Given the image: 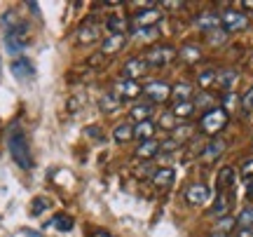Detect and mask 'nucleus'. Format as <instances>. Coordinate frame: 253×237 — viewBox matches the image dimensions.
Returning <instances> with one entry per match:
<instances>
[{"instance_id": "obj_13", "label": "nucleus", "mask_w": 253, "mask_h": 237, "mask_svg": "<svg viewBox=\"0 0 253 237\" xmlns=\"http://www.w3.org/2000/svg\"><path fill=\"white\" fill-rule=\"evenodd\" d=\"M113 92L118 94L120 99H136L138 94H141V85L138 80H129V78H118L115 85H113Z\"/></svg>"}, {"instance_id": "obj_36", "label": "nucleus", "mask_w": 253, "mask_h": 237, "mask_svg": "<svg viewBox=\"0 0 253 237\" xmlns=\"http://www.w3.org/2000/svg\"><path fill=\"white\" fill-rule=\"evenodd\" d=\"M207 40H209V43H213V45H223V43L227 40V33L223 31V28H220V31H213V33H209Z\"/></svg>"}, {"instance_id": "obj_35", "label": "nucleus", "mask_w": 253, "mask_h": 237, "mask_svg": "<svg viewBox=\"0 0 253 237\" xmlns=\"http://www.w3.org/2000/svg\"><path fill=\"white\" fill-rule=\"evenodd\" d=\"M52 226L59 230H63V233H68V230L73 228V219L71 216H66V214H59V216H54L52 219Z\"/></svg>"}, {"instance_id": "obj_20", "label": "nucleus", "mask_w": 253, "mask_h": 237, "mask_svg": "<svg viewBox=\"0 0 253 237\" xmlns=\"http://www.w3.org/2000/svg\"><path fill=\"white\" fill-rule=\"evenodd\" d=\"M145 71H148L145 61L141 59V56H134V59H129V61L125 64L122 75H125V78H129V80H138V78H143Z\"/></svg>"}, {"instance_id": "obj_4", "label": "nucleus", "mask_w": 253, "mask_h": 237, "mask_svg": "<svg viewBox=\"0 0 253 237\" xmlns=\"http://www.w3.org/2000/svg\"><path fill=\"white\" fill-rule=\"evenodd\" d=\"M28 45V26L19 21L14 28L5 31V52L7 54H21Z\"/></svg>"}, {"instance_id": "obj_37", "label": "nucleus", "mask_w": 253, "mask_h": 237, "mask_svg": "<svg viewBox=\"0 0 253 237\" xmlns=\"http://www.w3.org/2000/svg\"><path fill=\"white\" fill-rule=\"evenodd\" d=\"M47 207H49V202L42 200V197H36V200H33V204H31V214H33V216H38V214H40V211H45Z\"/></svg>"}, {"instance_id": "obj_33", "label": "nucleus", "mask_w": 253, "mask_h": 237, "mask_svg": "<svg viewBox=\"0 0 253 237\" xmlns=\"http://www.w3.org/2000/svg\"><path fill=\"white\" fill-rule=\"evenodd\" d=\"M171 134H173L171 139L176 141V143H185V141H188V139L192 137V134H195V129L190 127V125H183V122H181V125H178V127L173 129Z\"/></svg>"}, {"instance_id": "obj_39", "label": "nucleus", "mask_w": 253, "mask_h": 237, "mask_svg": "<svg viewBox=\"0 0 253 237\" xmlns=\"http://www.w3.org/2000/svg\"><path fill=\"white\" fill-rule=\"evenodd\" d=\"M160 7H173V9H183L185 7V2H178V0H164Z\"/></svg>"}, {"instance_id": "obj_10", "label": "nucleus", "mask_w": 253, "mask_h": 237, "mask_svg": "<svg viewBox=\"0 0 253 237\" xmlns=\"http://www.w3.org/2000/svg\"><path fill=\"white\" fill-rule=\"evenodd\" d=\"M99 36H101V24L94 17H87L78 28V43L80 45H91V43L99 40Z\"/></svg>"}, {"instance_id": "obj_11", "label": "nucleus", "mask_w": 253, "mask_h": 237, "mask_svg": "<svg viewBox=\"0 0 253 237\" xmlns=\"http://www.w3.org/2000/svg\"><path fill=\"white\" fill-rule=\"evenodd\" d=\"M232 202H235V192H216V197L209 207V216H213V219L227 216L232 209Z\"/></svg>"}, {"instance_id": "obj_24", "label": "nucleus", "mask_w": 253, "mask_h": 237, "mask_svg": "<svg viewBox=\"0 0 253 237\" xmlns=\"http://www.w3.org/2000/svg\"><path fill=\"white\" fill-rule=\"evenodd\" d=\"M192 94H195V87L190 82L181 80L171 85V99L173 101H192Z\"/></svg>"}, {"instance_id": "obj_15", "label": "nucleus", "mask_w": 253, "mask_h": 237, "mask_svg": "<svg viewBox=\"0 0 253 237\" xmlns=\"http://www.w3.org/2000/svg\"><path fill=\"white\" fill-rule=\"evenodd\" d=\"M227 148V141L220 137H213L211 141H207V146H204V150H202V160L204 162H213V160H218V157L225 153Z\"/></svg>"}, {"instance_id": "obj_19", "label": "nucleus", "mask_w": 253, "mask_h": 237, "mask_svg": "<svg viewBox=\"0 0 253 237\" xmlns=\"http://www.w3.org/2000/svg\"><path fill=\"white\" fill-rule=\"evenodd\" d=\"M126 47V36H106L101 40V54H118L120 49H125Z\"/></svg>"}, {"instance_id": "obj_16", "label": "nucleus", "mask_w": 253, "mask_h": 237, "mask_svg": "<svg viewBox=\"0 0 253 237\" xmlns=\"http://www.w3.org/2000/svg\"><path fill=\"white\" fill-rule=\"evenodd\" d=\"M9 68H12V75H14L19 82L33 80V75H36V68H33V64H31L28 59H21V56H19V59H14Z\"/></svg>"}, {"instance_id": "obj_9", "label": "nucleus", "mask_w": 253, "mask_h": 237, "mask_svg": "<svg viewBox=\"0 0 253 237\" xmlns=\"http://www.w3.org/2000/svg\"><path fill=\"white\" fill-rule=\"evenodd\" d=\"M192 28H197V31H202L204 36H209V33H213V31H220V14L218 12H211V9H207V12H199L197 17L192 19Z\"/></svg>"}, {"instance_id": "obj_26", "label": "nucleus", "mask_w": 253, "mask_h": 237, "mask_svg": "<svg viewBox=\"0 0 253 237\" xmlns=\"http://www.w3.org/2000/svg\"><path fill=\"white\" fill-rule=\"evenodd\" d=\"M113 141H118V143L134 141V122H120L118 127L113 129Z\"/></svg>"}, {"instance_id": "obj_6", "label": "nucleus", "mask_w": 253, "mask_h": 237, "mask_svg": "<svg viewBox=\"0 0 253 237\" xmlns=\"http://www.w3.org/2000/svg\"><path fill=\"white\" fill-rule=\"evenodd\" d=\"M249 17L239 9H223L220 12V26L225 33H239V31H246L249 28Z\"/></svg>"}, {"instance_id": "obj_12", "label": "nucleus", "mask_w": 253, "mask_h": 237, "mask_svg": "<svg viewBox=\"0 0 253 237\" xmlns=\"http://www.w3.org/2000/svg\"><path fill=\"white\" fill-rule=\"evenodd\" d=\"M237 82H239V71H237V68H230V66H225V68L216 71V82H213V87H218L220 92L230 94V92L235 90Z\"/></svg>"}, {"instance_id": "obj_17", "label": "nucleus", "mask_w": 253, "mask_h": 237, "mask_svg": "<svg viewBox=\"0 0 253 237\" xmlns=\"http://www.w3.org/2000/svg\"><path fill=\"white\" fill-rule=\"evenodd\" d=\"M155 132H157L155 120L134 122V141H138V143H143V141H150V139H155Z\"/></svg>"}, {"instance_id": "obj_31", "label": "nucleus", "mask_w": 253, "mask_h": 237, "mask_svg": "<svg viewBox=\"0 0 253 237\" xmlns=\"http://www.w3.org/2000/svg\"><path fill=\"white\" fill-rule=\"evenodd\" d=\"M169 110H171L178 120H183V118H190V115L195 113V103H192V101H173Z\"/></svg>"}, {"instance_id": "obj_32", "label": "nucleus", "mask_w": 253, "mask_h": 237, "mask_svg": "<svg viewBox=\"0 0 253 237\" xmlns=\"http://www.w3.org/2000/svg\"><path fill=\"white\" fill-rule=\"evenodd\" d=\"M216 71L218 68H204V71L197 73V85L202 87V92H207L209 87H213V82H216Z\"/></svg>"}, {"instance_id": "obj_14", "label": "nucleus", "mask_w": 253, "mask_h": 237, "mask_svg": "<svg viewBox=\"0 0 253 237\" xmlns=\"http://www.w3.org/2000/svg\"><path fill=\"white\" fill-rule=\"evenodd\" d=\"M237 188V169L235 167H223L216 179V192H235Z\"/></svg>"}, {"instance_id": "obj_21", "label": "nucleus", "mask_w": 253, "mask_h": 237, "mask_svg": "<svg viewBox=\"0 0 253 237\" xmlns=\"http://www.w3.org/2000/svg\"><path fill=\"white\" fill-rule=\"evenodd\" d=\"M178 56H181L183 64H197L199 59H202V47L195 45V43H185V45H181V49H178Z\"/></svg>"}, {"instance_id": "obj_30", "label": "nucleus", "mask_w": 253, "mask_h": 237, "mask_svg": "<svg viewBox=\"0 0 253 237\" xmlns=\"http://www.w3.org/2000/svg\"><path fill=\"white\" fill-rule=\"evenodd\" d=\"M129 115H131V120H136V122L153 120V103H134Z\"/></svg>"}, {"instance_id": "obj_41", "label": "nucleus", "mask_w": 253, "mask_h": 237, "mask_svg": "<svg viewBox=\"0 0 253 237\" xmlns=\"http://www.w3.org/2000/svg\"><path fill=\"white\" fill-rule=\"evenodd\" d=\"M235 237H253V230H237Z\"/></svg>"}, {"instance_id": "obj_40", "label": "nucleus", "mask_w": 253, "mask_h": 237, "mask_svg": "<svg viewBox=\"0 0 253 237\" xmlns=\"http://www.w3.org/2000/svg\"><path fill=\"white\" fill-rule=\"evenodd\" d=\"M89 237H118V235H113V233H108V230H91Z\"/></svg>"}, {"instance_id": "obj_8", "label": "nucleus", "mask_w": 253, "mask_h": 237, "mask_svg": "<svg viewBox=\"0 0 253 237\" xmlns=\"http://www.w3.org/2000/svg\"><path fill=\"white\" fill-rule=\"evenodd\" d=\"M185 202H188L190 207H204L211 202V190H209L207 183H190L188 188H185Z\"/></svg>"}, {"instance_id": "obj_25", "label": "nucleus", "mask_w": 253, "mask_h": 237, "mask_svg": "<svg viewBox=\"0 0 253 237\" xmlns=\"http://www.w3.org/2000/svg\"><path fill=\"white\" fill-rule=\"evenodd\" d=\"M106 26H108V31L113 33V36H126V31H131V24H129V19L126 17H108V21H106Z\"/></svg>"}, {"instance_id": "obj_28", "label": "nucleus", "mask_w": 253, "mask_h": 237, "mask_svg": "<svg viewBox=\"0 0 253 237\" xmlns=\"http://www.w3.org/2000/svg\"><path fill=\"white\" fill-rule=\"evenodd\" d=\"M155 125H157V127H162V129H167V132H173V129L181 125V120L176 118L171 110H162V113L157 115V120H155Z\"/></svg>"}, {"instance_id": "obj_27", "label": "nucleus", "mask_w": 253, "mask_h": 237, "mask_svg": "<svg viewBox=\"0 0 253 237\" xmlns=\"http://www.w3.org/2000/svg\"><path fill=\"white\" fill-rule=\"evenodd\" d=\"M192 103H195V108L204 110V113H209V110L218 108V106H216V96H213L211 92H199L197 96L192 99Z\"/></svg>"}, {"instance_id": "obj_5", "label": "nucleus", "mask_w": 253, "mask_h": 237, "mask_svg": "<svg viewBox=\"0 0 253 237\" xmlns=\"http://www.w3.org/2000/svg\"><path fill=\"white\" fill-rule=\"evenodd\" d=\"M160 19H162V7H157V5H148L145 9H138L134 17L129 19V24H131V31H138V28H153L160 24Z\"/></svg>"}, {"instance_id": "obj_43", "label": "nucleus", "mask_w": 253, "mask_h": 237, "mask_svg": "<svg viewBox=\"0 0 253 237\" xmlns=\"http://www.w3.org/2000/svg\"><path fill=\"white\" fill-rule=\"evenodd\" d=\"M242 5H244V7H249V9H253V0H244Z\"/></svg>"}, {"instance_id": "obj_34", "label": "nucleus", "mask_w": 253, "mask_h": 237, "mask_svg": "<svg viewBox=\"0 0 253 237\" xmlns=\"http://www.w3.org/2000/svg\"><path fill=\"white\" fill-rule=\"evenodd\" d=\"M239 106H242V113H244V115H251L253 113V85L244 92V96L239 99Z\"/></svg>"}, {"instance_id": "obj_42", "label": "nucleus", "mask_w": 253, "mask_h": 237, "mask_svg": "<svg viewBox=\"0 0 253 237\" xmlns=\"http://www.w3.org/2000/svg\"><path fill=\"white\" fill-rule=\"evenodd\" d=\"M209 237H230V235H227V233H220V230H211Z\"/></svg>"}, {"instance_id": "obj_2", "label": "nucleus", "mask_w": 253, "mask_h": 237, "mask_svg": "<svg viewBox=\"0 0 253 237\" xmlns=\"http://www.w3.org/2000/svg\"><path fill=\"white\" fill-rule=\"evenodd\" d=\"M178 56V49L173 45H167V43H160V45H153L150 49H145L143 52V59L145 66L148 68H164V66H169Z\"/></svg>"}, {"instance_id": "obj_7", "label": "nucleus", "mask_w": 253, "mask_h": 237, "mask_svg": "<svg viewBox=\"0 0 253 237\" xmlns=\"http://www.w3.org/2000/svg\"><path fill=\"white\" fill-rule=\"evenodd\" d=\"M141 92L153 103H164V101L171 99V85L164 80H148L145 85H141Z\"/></svg>"}, {"instance_id": "obj_3", "label": "nucleus", "mask_w": 253, "mask_h": 237, "mask_svg": "<svg viewBox=\"0 0 253 237\" xmlns=\"http://www.w3.org/2000/svg\"><path fill=\"white\" fill-rule=\"evenodd\" d=\"M227 122H230L227 110L225 108H213V110H209V113L202 115V120H199V129H202L204 134L216 137V134H220V132L227 127Z\"/></svg>"}, {"instance_id": "obj_23", "label": "nucleus", "mask_w": 253, "mask_h": 237, "mask_svg": "<svg viewBox=\"0 0 253 237\" xmlns=\"http://www.w3.org/2000/svg\"><path fill=\"white\" fill-rule=\"evenodd\" d=\"M157 153H160V141L150 139V141H143V143H138V146H136L134 155L138 157V160H153Z\"/></svg>"}, {"instance_id": "obj_29", "label": "nucleus", "mask_w": 253, "mask_h": 237, "mask_svg": "<svg viewBox=\"0 0 253 237\" xmlns=\"http://www.w3.org/2000/svg\"><path fill=\"white\" fill-rule=\"evenodd\" d=\"M237 230H253V204H246L244 209L235 216Z\"/></svg>"}, {"instance_id": "obj_18", "label": "nucleus", "mask_w": 253, "mask_h": 237, "mask_svg": "<svg viewBox=\"0 0 253 237\" xmlns=\"http://www.w3.org/2000/svg\"><path fill=\"white\" fill-rule=\"evenodd\" d=\"M173 179H176V172H173L171 167H160V169L153 172V183H155V188H160V190L171 188Z\"/></svg>"}, {"instance_id": "obj_38", "label": "nucleus", "mask_w": 253, "mask_h": 237, "mask_svg": "<svg viewBox=\"0 0 253 237\" xmlns=\"http://www.w3.org/2000/svg\"><path fill=\"white\" fill-rule=\"evenodd\" d=\"M239 172H242L244 179H253V157H249V160L242 162V169H239Z\"/></svg>"}, {"instance_id": "obj_22", "label": "nucleus", "mask_w": 253, "mask_h": 237, "mask_svg": "<svg viewBox=\"0 0 253 237\" xmlns=\"http://www.w3.org/2000/svg\"><path fill=\"white\" fill-rule=\"evenodd\" d=\"M122 103H125V99H120L115 92L110 90V92H106L103 96H101V110L106 113V115H110V113H115V110H120L122 108Z\"/></svg>"}, {"instance_id": "obj_1", "label": "nucleus", "mask_w": 253, "mask_h": 237, "mask_svg": "<svg viewBox=\"0 0 253 237\" xmlns=\"http://www.w3.org/2000/svg\"><path fill=\"white\" fill-rule=\"evenodd\" d=\"M7 150L12 155V160L17 162V167H21V169H31L33 167V155H31L28 139L19 125H12L7 129Z\"/></svg>"}]
</instances>
